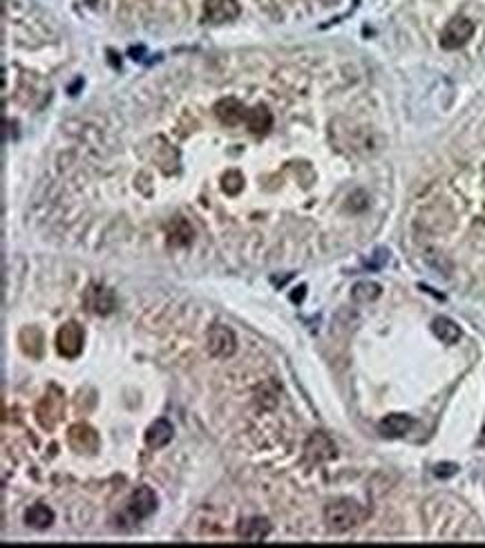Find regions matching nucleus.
I'll use <instances>...</instances> for the list:
<instances>
[{
  "instance_id": "12",
  "label": "nucleus",
  "mask_w": 485,
  "mask_h": 548,
  "mask_svg": "<svg viewBox=\"0 0 485 548\" xmlns=\"http://www.w3.org/2000/svg\"><path fill=\"white\" fill-rule=\"evenodd\" d=\"M18 345H21L23 354L30 356V358H43V352H45V336L38 327L30 325V327H23L21 334H18Z\"/></svg>"
},
{
  "instance_id": "19",
  "label": "nucleus",
  "mask_w": 485,
  "mask_h": 548,
  "mask_svg": "<svg viewBox=\"0 0 485 548\" xmlns=\"http://www.w3.org/2000/svg\"><path fill=\"white\" fill-rule=\"evenodd\" d=\"M432 332L434 336L443 340V343H448V345H454V343H459L461 340V327L454 323L452 318H445V316H439V318H434L432 320Z\"/></svg>"
},
{
  "instance_id": "18",
  "label": "nucleus",
  "mask_w": 485,
  "mask_h": 548,
  "mask_svg": "<svg viewBox=\"0 0 485 548\" xmlns=\"http://www.w3.org/2000/svg\"><path fill=\"white\" fill-rule=\"evenodd\" d=\"M54 522V510L45 504H34L25 510V524L30 528H36V531H45L50 528Z\"/></svg>"
},
{
  "instance_id": "8",
  "label": "nucleus",
  "mask_w": 485,
  "mask_h": 548,
  "mask_svg": "<svg viewBox=\"0 0 485 548\" xmlns=\"http://www.w3.org/2000/svg\"><path fill=\"white\" fill-rule=\"evenodd\" d=\"M157 510V495L155 490L148 486H139L135 493L130 495L128 499V513L135 522H141V519L150 517Z\"/></svg>"
},
{
  "instance_id": "9",
  "label": "nucleus",
  "mask_w": 485,
  "mask_h": 548,
  "mask_svg": "<svg viewBox=\"0 0 485 548\" xmlns=\"http://www.w3.org/2000/svg\"><path fill=\"white\" fill-rule=\"evenodd\" d=\"M271 531H273V526L269 519H264V517H246L237 524V537L249 544L264 542L266 537L271 535Z\"/></svg>"
},
{
  "instance_id": "15",
  "label": "nucleus",
  "mask_w": 485,
  "mask_h": 548,
  "mask_svg": "<svg viewBox=\"0 0 485 548\" xmlns=\"http://www.w3.org/2000/svg\"><path fill=\"white\" fill-rule=\"evenodd\" d=\"M244 124L249 126V130L253 132V135H266V132H269L271 126H273V115H271V110L266 106H255V108H251L249 112H246Z\"/></svg>"
},
{
  "instance_id": "23",
  "label": "nucleus",
  "mask_w": 485,
  "mask_h": 548,
  "mask_svg": "<svg viewBox=\"0 0 485 548\" xmlns=\"http://www.w3.org/2000/svg\"><path fill=\"white\" fill-rule=\"evenodd\" d=\"M88 3H90V5H94V3H97V0H88Z\"/></svg>"
},
{
  "instance_id": "20",
  "label": "nucleus",
  "mask_w": 485,
  "mask_h": 548,
  "mask_svg": "<svg viewBox=\"0 0 485 548\" xmlns=\"http://www.w3.org/2000/svg\"><path fill=\"white\" fill-rule=\"evenodd\" d=\"M380 294H383V289H380V285H376V282H358V285L351 289V298H354V302H358V305H369V302L378 300Z\"/></svg>"
},
{
  "instance_id": "6",
  "label": "nucleus",
  "mask_w": 485,
  "mask_h": 548,
  "mask_svg": "<svg viewBox=\"0 0 485 548\" xmlns=\"http://www.w3.org/2000/svg\"><path fill=\"white\" fill-rule=\"evenodd\" d=\"M68 443L74 452L79 455H94L101 446L99 432L88 423H76L68 430Z\"/></svg>"
},
{
  "instance_id": "14",
  "label": "nucleus",
  "mask_w": 485,
  "mask_h": 548,
  "mask_svg": "<svg viewBox=\"0 0 485 548\" xmlns=\"http://www.w3.org/2000/svg\"><path fill=\"white\" fill-rule=\"evenodd\" d=\"M246 112L249 108H244L237 99H224L215 106V115L217 119L222 121L226 126H237V124H244L246 119Z\"/></svg>"
},
{
  "instance_id": "16",
  "label": "nucleus",
  "mask_w": 485,
  "mask_h": 548,
  "mask_svg": "<svg viewBox=\"0 0 485 548\" xmlns=\"http://www.w3.org/2000/svg\"><path fill=\"white\" fill-rule=\"evenodd\" d=\"M168 242L173 247H188L193 242V226L188 224L186 217L177 215L168 224Z\"/></svg>"
},
{
  "instance_id": "1",
  "label": "nucleus",
  "mask_w": 485,
  "mask_h": 548,
  "mask_svg": "<svg viewBox=\"0 0 485 548\" xmlns=\"http://www.w3.org/2000/svg\"><path fill=\"white\" fill-rule=\"evenodd\" d=\"M365 519V510L354 499H334L325 506V524L334 535H345Z\"/></svg>"
},
{
  "instance_id": "3",
  "label": "nucleus",
  "mask_w": 485,
  "mask_h": 548,
  "mask_svg": "<svg viewBox=\"0 0 485 548\" xmlns=\"http://www.w3.org/2000/svg\"><path fill=\"white\" fill-rule=\"evenodd\" d=\"M474 30H477V25H474L470 18H465V16L452 18L441 32V47L443 50H450V52L461 50V47L468 45V41L474 36Z\"/></svg>"
},
{
  "instance_id": "22",
  "label": "nucleus",
  "mask_w": 485,
  "mask_h": 548,
  "mask_svg": "<svg viewBox=\"0 0 485 548\" xmlns=\"http://www.w3.org/2000/svg\"><path fill=\"white\" fill-rule=\"evenodd\" d=\"M456 472H459V468H456L454 464H439L434 468L436 477H452V475H456Z\"/></svg>"
},
{
  "instance_id": "10",
  "label": "nucleus",
  "mask_w": 485,
  "mask_h": 548,
  "mask_svg": "<svg viewBox=\"0 0 485 548\" xmlns=\"http://www.w3.org/2000/svg\"><path fill=\"white\" fill-rule=\"evenodd\" d=\"M85 305H88L92 314L108 316L114 311V307H117V300H114L112 289L101 287V285H92L88 289V294H85Z\"/></svg>"
},
{
  "instance_id": "13",
  "label": "nucleus",
  "mask_w": 485,
  "mask_h": 548,
  "mask_svg": "<svg viewBox=\"0 0 485 548\" xmlns=\"http://www.w3.org/2000/svg\"><path fill=\"white\" fill-rule=\"evenodd\" d=\"M412 425H414V419L412 417L396 412V414H387V417L380 421L378 430L387 439H401V437H405V434L412 430Z\"/></svg>"
},
{
  "instance_id": "4",
  "label": "nucleus",
  "mask_w": 485,
  "mask_h": 548,
  "mask_svg": "<svg viewBox=\"0 0 485 548\" xmlns=\"http://www.w3.org/2000/svg\"><path fill=\"white\" fill-rule=\"evenodd\" d=\"M336 455H338L336 443L325 432H313L307 439V443H304V459H307L311 466L327 464V461L336 459Z\"/></svg>"
},
{
  "instance_id": "5",
  "label": "nucleus",
  "mask_w": 485,
  "mask_h": 548,
  "mask_svg": "<svg viewBox=\"0 0 485 548\" xmlns=\"http://www.w3.org/2000/svg\"><path fill=\"white\" fill-rule=\"evenodd\" d=\"M83 343H85V334H83V327L79 323H65L59 334H56V349H59V354L63 358H79L81 352H83Z\"/></svg>"
},
{
  "instance_id": "21",
  "label": "nucleus",
  "mask_w": 485,
  "mask_h": 548,
  "mask_svg": "<svg viewBox=\"0 0 485 548\" xmlns=\"http://www.w3.org/2000/svg\"><path fill=\"white\" fill-rule=\"evenodd\" d=\"M242 186H244V179H242V175L240 173H226V177H224V191L228 193V195H237L242 191Z\"/></svg>"
},
{
  "instance_id": "11",
  "label": "nucleus",
  "mask_w": 485,
  "mask_h": 548,
  "mask_svg": "<svg viewBox=\"0 0 485 548\" xmlns=\"http://www.w3.org/2000/svg\"><path fill=\"white\" fill-rule=\"evenodd\" d=\"M237 16H240L237 0H206L204 3V18L208 23H226Z\"/></svg>"
},
{
  "instance_id": "17",
  "label": "nucleus",
  "mask_w": 485,
  "mask_h": 548,
  "mask_svg": "<svg viewBox=\"0 0 485 548\" xmlns=\"http://www.w3.org/2000/svg\"><path fill=\"white\" fill-rule=\"evenodd\" d=\"M170 439H173V425H170L166 419H157L146 432V446L152 450H159V448L168 446Z\"/></svg>"
},
{
  "instance_id": "7",
  "label": "nucleus",
  "mask_w": 485,
  "mask_h": 548,
  "mask_svg": "<svg viewBox=\"0 0 485 548\" xmlns=\"http://www.w3.org/2000/svg\"><path fill=\"white\" fill-rule=\"evenodd\" d=\"M208 352L215 358H231L237 352V340L231 327L213 325L208 329Z\"/></svg>"
},
{
  "instance_id": "2",
  "label": "nucleus",
  "mask_w": 485,
  "mask_h": 548,
  "mask_svg": "<svg viewBox=\"0 0 485 548\" xmlns=\"http://www.w3.org/2000/svg\"><path fill=\"white\" fill-rule=\"evenodd\" d=\"M63 412H65V394L56 385H52L36 405V421L45 432H54L56 425L63 421Z\"/></svg>"
}]
</instances>
